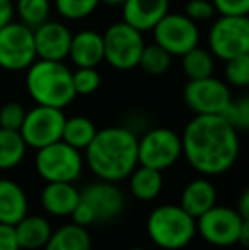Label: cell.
Segmentation results:
<instances>
[{
	"label": "cell",
	"mask_w": 249,
	"mask_h": 250,
	"mask_svg": "<svg viewBox=\"0 0 249 250\" xmlns=\"http://www.w3.org/2000/svg\"><path fill=\"white\" fill-rule=\"evenodd\" d=\"M162 174L157 170H152V168L136 165L135 170L128 175L130 194L135 199L143 201V203H149V201L159 198V194L162 192Z\"/></svg>",
	"instance_id": "cell-22"
},
{
	"label": "cell",
	"mask_w": 249,
	"mask_h": 250,
	"mask_svg": "<svg viewBox=\"0 0 249 250\" xmlns=\"http://www.w3.org/2000/svg\"><path fill=\"white\" fill-rule=\"evenodd\" d=\"M14 21V0H0V29Z\"/></svg>",
	"instance_id": "cell-37"
},
{
	"label": "cell",
	"mask_w": 249,
	"mask_h": 250,
	"mask_svg": "<svg viewBox=\"0 0 249 250\" xmlns=\"http://www.w3.org/2000/svg\"><path fill=\"white\" fill-rule=\"evenodd\" d=\"M53 3L51 0H16L14 2V16H17V22L24 24L29 29H36L38 26L50 21Z\"/></svg>",
	"instance_id": "cell-25"
},
{
	"label": "cell",
	"mask_w": 249,
	"mask_h": 250,
	"mask_svg": "<svg viewBox=\"0 0 249 250\" xmlns=\"http://www.w3.org/2000/svg\"><path fill=\"white\" fill-rule=\"evenodd\" d=\"M26 118V109L21 102L10 101L0 105V129L19 131Z\"/></svg>",
	"instance_id": "cell-33"
},
{
	"label": "cell",
	"mask_w": 249,
	"mask_h": 250,
	"mask_svg": "<svg viewBox=\"0 0 249 250\" xmlns=\"http://www.w3.org/2000/svg\"><path fill=\"white\" fill-rule=\"evenodd\" d=\"M21 250H41L46 247L53 228L48 218L41 214H27L14 227Z\"/></svg>",
	"instance_id": "cell-21"
},
{
	"label": "cell",
	"mask_w": 249,
	"mask_h": 250,
	"mask_svg": "<svg viewBox=\"0 0 249 250\" xmlns=\"http://www.w3.org/2000/svg\"><path fill=\"white\" fill-rule=\"evenodd\" d=\"M72 85L75 96H92L101 87V73L97 68H75L72 72Z\"/></svg>",
	"instance_id": "cell-32"
},
{
	"label": "cell",
	"mask_w": 249,
	"mask_h": 250,
	"mask_svg": "<svg viewBox=\"0 0 249 250\" xmlns=\"http://www.w3.org/2000/svg\"><path fill=\"white\" fill-rule=\"evenodd\" d=\"M224 82L229 87L244 89L249 85V55H241L224 62Z\"/></svg>",
	"instance_id": "cell-31"
},
{
	"label": "cell",
	"mask_w": 249,
	"mask_h": 250,
	"mask_svg": "<svg viewBox=\"0 0 249 250\" xmlns=\"http://www.w3.org/2000/svg\"><path fill=\"white\" fill-rule=\"evenodd\" d=\"M51 3L62 19L77 22L92 16L101 0H53Z\"/></svg>",
	"instance_id": "cell-29"
},
{
	"label": "cell",
	"mask_w": 249,
	"mask_h": 250,
	"mask_svg": "<svg viewBox=\"0 0 249 250\" xmlns=\"http://www.w3.org/2000/svg\"><path fill=\"white\" fill-rule=\"evenodd\" d=\"M68 60L75 68H97L104 62L103 34L94 29H82L72 36Z\"/></svg>",
	"instance_id": "cell-17"
},
{
	"label": "cell",
	"mask_w": 249,
	"mask_h": 250,
	"mask_svg": "<svg viewBox=\"0 0 249 250\" xmlns=\"http://www.w3.org/2000/svg\"><path fill=\"white\" fill-rule=\"evenodd\" d=\"M206 50L220 62L249 55V17L219 16L213 19L206 33Z\"/></svg>",
	"instance_id": "cell-8"
},
{
	"label": "cell",
	"mask_w": 249,
	"mask_h": 250,
	"mask_svg": "<svg viewBox=\"0 0 249 250\" xmlns=\"http://www.w3.org/2000/svg\"><path fill=\"white\" fill-rule=\"evenodd\" d=\"M154 43L169 56H183L193 48L200 46L202 33L195 22L183 12H167L152 29Z\"/></svg>",
	"instance_id": "cell-10"
},
{
	"label": "cell",
	"mask_w": 249,
	"mask_h": 250,
	"mask_svg": "<svg viewBox=\"0 0 249 250\" xmlns=\"http://www.w3.org/2000/svg\"><path fill=\"white\" fill-rule=\"evenodd\" d=\"M125 2L126 0H101V3H106V5H110V7H120V9Z\"/></svg>",
	"instance_id": "cell-39"
},
{
	"label": "cell",
	"mask_w": 249,
	"mask_h": 250,
	"mask_svg": "<svg viewBox=\"0 0 249 250\" xmlns=\"http://www.w3.org/2000/svg\"><path fill=\"white\" fill-rule=\"evenodd\" d=\"M27 146L19 131L0 129V170H12L23 164Z\"/></svg>",
	"instance_id": "cell-27"
},
{
	"label": "cell",
	"mask_w": 249,
	"mask_h": 250,
	"mask_svg": "<svg viewBox=\"0 0 249 250\" xmlns=\"http://www.w3.org/2000/svg\"><path fill=\"white\" fill-rule=\"evenodd\" d=\"M234 209L237 211V214H239L243 220L249 221V191H243V194H241L239 201H237V208H234Z\"/></svg>",
	"instance_id": "cell-38"
},
{
	"label": "cell",
	"mask_w": 249,
	"mask_h": 250,
	"mask_svg": "<svg viewBox=\"0 0 249 250\" xmlns=\"http://www.w3.org/2000/svg\"><path fill=\"white\" fill-rule=\"evenodd\" d=\"M36 60L33 29L17 21L0 29V68L5 72H26Z\"/></svg>",
	"instance_id": "cell-11"
},
{
	"label": "cell",
	"mask_w": 249,
	"mask_h": 250,
	"mask_svg": "<svg viewBox=\"0 0 249 250\" xmlns=\"http://www.w3.org/2000/svg\"><path fill=\"white\" fill-rule=\"evenodd\" d=\"M84 153V164L99 181L118 184L138 165V135L126 126L97 129Z\"/></svg>",
	"instance_id": "cell-2"
},
{
	"label": "cell",
	"mask_w": 249,
	"mask_h": 250,
	"mask_svg": "<svg viewBox=\"0 0 249 250\" xmlns=\"http://www.w3.org/2000/svg\"><path fill=\"white\" fill-rule=\"evenodd\" d=\"M43 250H92V240L86 228L67 223L53 230Z\"/></svg>",
	"instance_id": "cell-23"
},
{
	"label": "cell",
	"mask_w": 249,
	"mask_h": 250,
	"mask_svg": "<svg viewBox=\"0 0 249 250\" xmlns=\"http://www.w3.org/2000/svg\"><path fill=\"white\" fill-rule=\"evenodd\" d=\"M181 68L188 80L208 79L215 73V58L210 55L206 48L196 46L181 56Z\"/></svg>",
	"instance_id": "cell-26"
},
{
	"label": "cell",
	"mask_w": 249,
	"mask_h": 250,
	"mask_svg": "<svg viewBox=\"0 0 249 250\" xmlns=\"http://www.w3.org/2000/svg\"><path fill=\"white\" fill-rule=\"evenodd\" d=\"M96 133L97 126L94 125L92 119H89L87 116H72V118H65L62 142L72 148L82 151L91 145Z\"/></svg>",
	"instance_id": "cell-24"
},
{
	"label": "cell",
	"mask_w": 249,
	"mask_h": 250,
	"mask_svg": "<svg viewBox=\"0 0 249 250\" xmlns=\"http://www.w3.org/2000/svg\"><path fill=\"white\" fill-rule=\"evenodd\" d=\"M230 87L215 75L202 80H188L183 101L195 116H220L232 101Z\"/></svg>",
	"instance_id": "cell-12"
},
{
	"label": "cell",
	"mask_w": 249,
	"mask_h": 250,
	"mask_svg": "<svg viewBox=\"0 0 249 250\" xmlns=\"http://www.w3.org/2000/svg\"><path fill=\"white\" fill-rule=\"evenodd\" d=\"M196 235L213 247H232L249 244V221L243 220L230 206L215 204L196 218Z\"/></svg>",
	"instance_id": "cell-5"
},
{
	"label": "cell",
	"mask_w": 249,
	"mask_h": 250,
	"mask_svg": "<svg viewBox=\"0 0 249 250\" xmlns=\"http://www.w3.org/2000/svg\"><path fill=\"white\" fill-rule=\"evenodd\" d=\"M82 151L72 148L62 140L36 150L34 168L45 184H73L84 172Z\"/></svg>",
	"instance_id": "cell-6"
},
{
	"label": "cell",
	"mask_w": 249,
	"mask_h": 250,
	"mask_svg": "<svg viewBox=\"0 0 249 250\" xmlns=\"http://www.w3.org/2000/svg\"><path fill=\"white\" fill-rule=\"evenodd\" d=\"M171 65H173V56L167 55L162 48L157 46L156 43L145 44L138 62V66L143 72L149 73V75L159 77L164 75L171 68Z\"/></svg>",
	"instance_id": "cell-28"
},
{
	"label": "cell",
	"mask_w": 249,
	"mask_h": 250,
	"mask_svg": "<svg viewBox=\"0 0 249 250\" xmlns=\"http://www.w3.org/2000/svg\"><path fill=\"white\" fill-rule=\"evenodd\" d=\"M180 136L184 160L202 177L226 174L239 158V133L219 116H193Z\"/></svg>",
	"instance_id": "cell-1"
},
{
	"label": "cell",
	"mask_w": 249,
	"mask_h": 250,
	"mask_svg": "<svg viewBox=\"0 0 249 250\" xmlns=\"http://www.w3.org/2000/svg\"><path fill=\"white\" fill-rule=\"evenodd\" d=\"M73 33L62 21H46L33 29L36 58L45 62H65L68 58Z\"/></svg>",
	"instance_id": "cell-15"
},
{
	"label": "cell",
	"mask_w": 249,
	"mask_h": 250,
	"mask_svg": "<svg viewBox=\"0 0 249 250\" xmlns=\"http://www.w3.org/2000/svg\"><path fill=\"white\" fill-rule=\"evenodd\" d=\"M65 118L67 116L60 109L45 107V105H34L27 109L24 123L19 129L27 148L41 150L60 142Z\"/></svg>",
	"instance_id": "cell-13"
},
{
	"label": "cell",
	"mask_w": 249,
	"mask_h": 250,
	"mask_svg": "<svg viewBox=\"0 0 249 250\" xmlns=\"http://www.w3.org/2000/svg\"><path fill=\"white\" fill-rule=\"evenodd\" d=\"M79 199L80 191L73 184H45L40 194L41 208L57 218H70Z\"/></svg>",
	"instance_id": "cell-20"
},
{
	"label": "cell",
	"mask_w": 249,
	"mask_h": 250,
	"mask_svg": "<svg viewBox=\"0 0 249 250\" xmlns=\"http://www.w3.org/2000/svg\"><path fill=\"white\" fill-rule=\"evenodd\" d=\"M183 157L181 136L166 126L150 128L138 136V165L162 174Z\"/></svg>",
	"instance_id": "cell-9"
},
{
	"label": "cell",
	"mask_w": 249,
	"mask_h": 250,
	"mask_svg": "<svg viewBox=\"0 0 249 250\" xmlns=\"http://www.w3.org/2000/svg\"><path fill=\"white\" fill-rule=\"evenodd\" d=\"M26 90L36 105L63 109L75 101L72 68L65 62L36 60L26 70Z\"/></svg>",
	"instance_id": "cell-3"
},
{
	"label": "cell",
	"mask_w": 249,
	"mask_h": 250,
	"mask_svg": "<svg viewBox=\"0 0 249 250\" xmlns=\"http://www.w3.org/2000/svg\"><path fill=\"white\" fill-rule=\"evenodd\" d=\"M219 118L229 126H232L237 133L246 131L249 128V99L246 96L232 99L230 104L220 112Z\"/></svg>",
	"instance_id": "cell-30"
},
{
	"label": "cell",
	"mask_w": 249,
	"mask_h": 250,
	"mask_svg": "<svg viewBox=\"0 0 249 250\" xmlns=\"http://www.w3.org/2000/svg\"><path fill=\"white\" fill-rule=\"evenodd\" d=\"M183 14L196 26L202 22H208L215 17V9H213L210 0H188L184 3Z\"/></svg>",
	"instance_id": "cell-34"
},
{
	"label": "cell",
	"mask_w": 249,
	"mask_h": 250,
	"mask_svg": "<svg viewBox=\"0 0 249 250\" xmlns=\"http://www.w3.org/2000/svg\"><path fill=\"white\" fill-rule=\"evenodd\" d=\"M80 201L92 211L96 223L113 221L123 213L125 194L118 184L97 181L80 191Z\"/></svg>",
	"instance_id": "cell-14"
},
{
	"label": "cell",
	"mask_w": 249,
	"mask_h": 250,
	"mask_svg": "<svg viewBox=\"0 0 249 250\" xmlns=\"http://www.w3.org/2000/svg\"><path fill=\"white\" fill-rule=\"evenodd\" d=\"M217 204V189L206 177H198L184 186L180 198V206L191 218H200Z\"/></svg>",
	"instance_id": "cell-19"
},
{
	"label": "cell",
	"mask_w": 249,
	"mask_h": 250,
	"mask_svg": "<svg viewBox=\"0 0 249 250\" xmlns=\"http://www.w3.org/2000/svg\"><path fill=\"white\" fill-rule=\"evenodd\" d=\"M29 201L23 186L12 179H0V225L16 227L27 216Z\"/></svg>",
	"instance_id": "cell-18"
},
{
	"label": "cell",
	"mask_w": 249,
	"mask_h": 250,
	"mask_svg": "<svg viewBox=\"0 0 249 250\" xmlns=\"http://www.w3.org/2000/svg\"><path fill=\"white\" fill-rule=\"evenodd\" d=\"M169 12V0H126L121 5V21L140 33L152 31Z\"/></svg>",
	"instance_id": "cell-16"
},
{
	"label": "cell",
	"mask_w": 249,
	"mask_h": 250,
	"mask_svg": "<svg viewBox=\"0 0 249 250\" xmlns=\"http://www.w3.org/2000/svg\"><path fill=\"white\" fill-rule=\"evenodd\" d=\"M103 34L104 62L114 70L128 72L138 66L140 56L145 48V38L123 21L111 22Z\"/></svg>",
	"instance_id": "cell-7"
},
{
	"label": "cell",
	"mask_w": 249,
	"mask_h": 250,
	"mask_svg": "<svg viewBox=\"0 0 249 250\" xmlns=\"http://www.w3.org/2000/svg\"><path fill=\"white\" fill-rule=\"evenodd\" d=\"M128 250H147V249H142V247H132V249H128Z\"/></svg>",
	"instance_id": "cell-40"
},
{
	"label": "cell",
	"mask_w": 249,
	"mask_h": 250,
	"mask_svg": "<svg viewBox=\"0 0 249 250\" xmlns=\"http://www.w3.org/2000/svg\"><path fill=\"white\" fill-rule=\"evenodd\" d=\"M219 16L248 17L249 0H210Z\"/></svg>",
	"instance_id": "cell-35"
},
{
	"label": "cell",
	"mask_w": 249,
	"mask_h": 250,
	"mask_svg": "<svg viewBox=\"0 0 249 250\" xmlns=\"http://www.w3.org/2000/svg\"><path fill=\"white\" fill-rule=\"evenodd\" d=\"M147 235L156 247L162 250H181L196 237V220L180 204H160L147 218Z\"/></svg>",
	"instance_id": "cell-4"
},
{
	"label": "cell",
	"mask_w": 249,
	"mask_h": 250,
	"mask_svg": "<svg viewBox=\"0 0 249 250\" xmlns=\"http://www.w3.org/2000/svg\"><path fill=\"white\" fill-rule=\"evenodd\" d=\"M0 250H21L14 233V227L0 225Z\"/></svg>",
	"instance_id": "cell-36"
}]
</instances>
